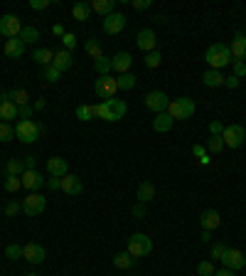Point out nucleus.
<instances>
[{
    "mask_svg": "<svg viewBox=\"0 0 246 276\" xmlns=\"http://www.w3.org/2000/svg\"><path fill=\"white\" fill-rule=\"evenodd\" d=\"M204 62L209 64V69H217V72H221L227 64H232V52H229V45H224V42H214V45H209L207 52H204Z\"/></svg>",
    "mask_w": 246,
    "mask_h": 276,
    "instance_id": "f257e3e1",
    "label": "nucleus"
},
{
    "mask_svg": "<svg viewBox=\"0 0 246 276\" xmlns=\"http://www.w3.org/2000/svg\"><path fill=\"white\" fill-rule=\"evenodd\" d=\"M128 113V104L123 99H106L96 106V119H104V121H121L123 116Z\"/></svg>",
    "mask_w": 246,
    "mask_h": 276,
    "instance_id": "f03ea898",
    "label": "nucleus"
},
{
    "mask_svg": "<svg viewBox=\"0 0 246 276\" xmlns=\"http://www.w3.org/2000/svg\"><path fill=\"white\" fill-rule=\"evenodd\" d=\"M165 113L170 116L172 121H187V119H192V113H195V101L190 99V96L170 99V104H168Z\"/></svg>",
    "mask_w": 246,
    "mask_h": 276,
    "instance_id": "7ed1b4c3",
    "label": "nucleus"
},
{
    "mask_svg": "<svg viewBox=\"0 0 246 276\" xmlns=\"http://www.w3.org/2000/svg\"><path fill=\"white\" fill-rule=\"evenodd\" d=\"M126 251H128L133 259L148 257V254L153 251V242H150V237H148V234H143V232H135V234H131V237H128V242H126Z\"/></svg>",
    "mask_w": 246,
    "mask_h": 276,
    "instance_id": "20e7f679",
    "label": "nucleus"
},
{
    "mask_svg": "<svg viewBox=\"0 0 246 276\" xmlns=\"http://www.w3.org/2000/svg\"><path fill=\"white\" fill-rule=\"evenodd\" d=\"M45 133V124L42 121H17V126H15V136L20 138L23 143H35L37 138Z\"/></svg>",
    "mask_w": 246,
    "mask_h": 276,
    "instance_id": "39448f33",
    "label": "nucleus"
},
{
    "mask_svg": "<svg viewBox=\"0 0 246 276\" xmlns=\"http://www.w3.org/2000/svg\"><path fill=\"white\" fill-rule=\"evenodd\" d=\"M221 138H224V146L227 148H241L246 141V128L241 124H229V126H224Z\"/></svg>",
    "mask_w": 246,
    "mask_h": 276,
    "instance_id": "423d86ee",
    "label": "nucleus"
},
{
    "mask_svg": "<svg viewBox=\"0 0 246 276\" xmlns=\"http://www.w3.org/2000/svg\"><path fill=\"white\" fill-rule=\"evenodd\" d=\"M20 205H23V212L27 214V217H37V214L45 212V207H47V198H45V195H39V192H30Z\"/></svg>",
    "mask_w": 246,
    "mask_h": 276,
    "instance_id": "0eeeda50",
    "label": "nucleus"
},
{
    "mask_svg": "<svg viewBox=\"0 0 246 276\" xmlns=\"http://www.w3.org/2000/svg\"><path fill=\"white\" fill-rule=\"evenodd\" d=\"M94 91H96L98 99H116L118 94V84H116V76H98L96 84H94Z\"/></svg>",
    "mask_w": 246,
    "mask_h": 276,
    "instance_id": "6e6552de",
    "label": "nucleus"
},
{
    "mask_svg": "<svg viewBox=\"0 0 246 276\" xmlns=\"http://www.w3.org/2000/svg\"><path fill=\"white\" fill-rule=\"evenodd\" d=\"M20 32H23V23H20V17L12 13H5L3 17H0V35L3 37H20Z\"/></svg>",
    "mask_w": 246,
    "mask_h": 276,
    "instance_id": "1a4fd4ad",
    "label": "nucleus"
},
{
    "mask_svg": "<svg viewBox=\"0 0 246 276\" xmlns=\"http://www.w3.org/2000/svg\"><path fill=\"white\" fill-rule=\"evenodd\" d=\"M143 104H146V109H150L153 113H165L168 104H170V96H168L165 91H148L146 96H143Z\"/></svg>",
    "mask_w": 246,
    "mask_h": 276,
    "instance_id": "9d476101",
    "label": "nucleus"
},
{
    "mask_svg": "<svg viewBox=\"0 0 246 276\" xmlns=\"http://www.w3.org/2000/svg\"><path fill=\"white\" fill-rule=\"evenodd\" d=\"M126 15L123 13H111L104 17V32L106 35H118V32H123L126 30Z\"/></svg>",
    "mask_w": 246,
    "mask_h": 276,
    "instance_id": "9b49d317",
    "label": "nucleus"
},
{
    "mask_svg": "<svg viewBox=\"0 0 246 276\" xmlns=\"http://www.w3.org/2000/svg\"><path fill=\"white\" fill-rule=\"evenodd\" d=\"M135 45H138V50L140 52H155L158 47V37H155V32L150 30V27H143L140 32H138V37H135Z\"/></svg>",
    "mask_w": 246,
    "mask_h": 276,
    "instance_id": "f8f14e48",
    "label": "nucleus"
},
{
    "mask_svg": "<svg viewBox=\"0 0 246 276\" xmlns=\"http://www.w3.org/2000/svg\"><path fill=\"white\" fill-rule=\"evenodd\" d=\"M23 257H25V262H30V264H42L45 257H47V251H45L42 244H37V242H27L23 247Z\"/></svg>",
    "mask_w": 246,
    "mask_h": 276,
    "instance_id": "ddd939ff",
    "label": "nucleus"
},
{
    "mask_svg": "<svg viewBox=\"0 0 246 276\" xmlns=\"http://www.w3.org/2000/svg\"><path fill=\"white\" fill-rule=\"evenodd\" d=\"M20 180H23V188L30 190V192H37V190L47 183V180H45V175H42L37 168H35V170H25L23 175H20Z\"/></svg>",
    "mask_w": 246,
    "mask_h": 276,
    "instance_id": "4468645a",
    "label": "nucleus"
},
{
    "mask_svg": "<svg viewBox=\"0 0 246 276\" xmlns=\"http://www.w3.org/2000/svg\"><path fill=\"white\" fill-rule=\"evenodd\" d=\"M59 190H64V195H72V198H76V195H81V192H84V183H81V178L67 173V175L61 178Z\"/></svg>",
    "mask_w": 246,
    "mask_h": 276,
    "instance_id": "2eb2a0df",
    "label": "nucleus"
},
{
    "mask_svg": "<svg viewBox=\"0 0 246 276\" xmlns=\"http://www.w3.org/2000/svg\"><path fill=\"white\" fill-rule=\"evenodd\" d=\"M221 264H224V269L239 271V269H244L246 266V254L241 249H229L227 251V257L221 259Z\"/></svg>",
    "mask_w": 246,
    "mask_h": 276,
    "instance_id": "dca6fc26",
    "label": "nucleus"
},
{
    "mask_svg": "<svg viewBox=\"0 0 246 276\" xmlns=\"http://www.w3.org/2000/svg\"><path fill=\"white\" fill-rule=\"evenodd\" d=\"M47 173L52 178H64L69 173V165L61 155H52V158H47Z\"/></svg>",
    "mask_w": 246,
    "mask_h": 276,
    "instance_id": "f3484780",
    "label": "nucleus"
},
{
    "mask_svg": "<svg viewBox=\"0 0 246 276\" xmlns=\"http://www.w3.org/2000/svg\"><path fill=\"white\" fill-rule=\"evenodd\" d=\"M131 64H133L131 52H118L116 57H111V67H113V72H118V74H128V72H131Z\"/></svg>",
    "mask_w": 246,
    "mask_h": 276,
    "instance_id": "a211bd4d",
    "label": "nucleus"
},
{
    "mask_svg": "<svg viewBox=\"0 0 246 276\" xmlns=\"http://www.w3.org/2000/svg\"><path fill=\"white\" fill-rule=\"evenodd\" d=\"M229 52H232V60H239V62L246 60V35L244 32H236L234 35L232 45H229Z\"/></svg>",
    "mask_w": 246,
    "mask_h": 276,
    "instance_id": "6ab92c4d",
    "label": "nucleus"
},
{
    "mask_svg": "<svg viewBox=\"0 0 246 276\" xmlns=\"http://www.w3.org/2000/svg\"><path fill=\"white\" fill-rule=\"evenodd\" d=\"M17 111H20V109H17V106L12 104V101H10V94L5 91V94L0 96V119H3V121L8 124L10 119H17Z\"/></svg>",
    "mask_w": 246,
    "mask_h": 276,
    "instance_id": "aec40b11",
    "label": "nucleus"
},
{
    "mask_svg": "<svg viewBox=\"0 0 246 276\" xmlns=\"http://www.w3.org/2000/svg\"><path fill=\"white\" fill-rule=\"evenodd\" d=\"M199 225H202V229L204 232H212V229H217V227L221 225V217L217 210H204V212L199 214Z\"/></svg>",
    "mask_w": 246,
    "mask_h": 276,
    "instance_id": "412c9836",
    "label": "nucleus"
},
{
    "mask_svg": "<svg viewBox=\"0 0 246 276\" xmlns=\"http://www.w3.org/2000/svg\"><path fill=\"white\" fill-rule=\"evenodd\" d=\"M25 54V42L20 37H12V40H5V57L10 60H20Z\"/></svg>",
    "mask_w": 246,
    "mask_h": 276,
    "instance_id": "4be33fe9",
    "label": "nucleus"
},
{
    "mask_svg": "<svg viewBox=\"0 0 246 276\" xmlns=\"http://www.w3.org/2000/svg\"><path fill=\"white\" fill-rule=\"evenodd\" d=\"M224 79L227 76L217 72V69H207V72H202V84L209 89H217V87H224Z\"/></svg>",
    "mask_w": 246,
    "mask_h": 276,
    "instance_id": "5701e85b",
    "label": "nucleus"
},
{
    "mask_svg": "<svg viewBox=\"0 0 246 276\" xmlns=\"http://www.w3.org/2000/svg\"><path fill=\"white\" fill-rule=\"evenodd\" d=\"M52 64H54V67H57L59 72H67V69H69V67L74 64L72 52H67L64 47H61L59 52H54V62H52Z\"/></svg>",
    "mask_w": 246,
    "mask_h": 276,
    "instance_id": "b1692460",
    "label": "nucleus"
},
{
    "mask_svg": "<svg viewBox=\"0 0 246 276\" xmlns=\"http://www.w3.org/2000/svg\"><path fill=\"white\" fill-rule=\"evenodd\" d=\"M89 15H91V5H89V3H84V0L74 3L72 17L76 20V23H86V20H89Z\"/></svg>",
    "mask_w": 246,
    "mask_h": 276,
    "instance_id": "393cba45",
    "label": "nucleus"
},
{
    "mask_svg": "<svg viewBox=\"0 0 246 276\" xmlns=\"http://www.w3.org/2000/svg\"><path fill=\"white\" fill-rule=\"evenodd\" d=\"M172 124H175V121H172L168 113H155V119H153V131H155V133H168L172 128Z\"/></svg>",
    "mask_w": 246,
    "mask_h": 276,
    "instance_id": "a878e982",
    "label": "nucleus"
},
{
    "mask_svg": "<svg viewBox=\"0 0 246 276\" xmlns=\"http://www.w3.org/2000/svg\"><path fill=\"white\" fill-rule=\"evenodd\" d=\"M135 195H138V202L146 205V202H150L155 198V185H153L150 180H143V183L138 185V192H135Z\"/></svg>",
    "mask_w": 246,
    "mask_h": 276,
    "instance_id": "bb28decb",
    "label": "nucleus"
},
{
    "mask_svg": "<svg viewBox=\"0 0 246 276\" xmlns=\"http://www.w3.org/2000/svg\"><path fill=\"white\" fill-rule=\"evenodd\" d=\"M32 60H35L37 64H42V67H49V64L54 62V52L49 50V47H37V50L32 52Z\"/></svg>",
    "mask_w": 246,
    "mask_h": 276,
    "instance_id": "cd10ccee",
    "label": "nucleus"
},
{
    "mask_svg": "<svg viewBox=\"0 0 246 276\" xmlns=\"http://www.w3.org/2000/svg\"><path fill=\"white\" fill-rule=\"evenodd\" d=\"M84 52L89 54V57H91V60H94V62L104 57V50H101V45H98L96 37H89V40H86V42H84Z\"/></svg>",
    "mask_w": 246,
    "mask_h": 276,
    "instance_id": "c85d7f7f",
    "label": "nucleus"
},
{
    "mask_svg": "<svg viewBox=\"0 0 246 276\" xmlns=\"http://www.w3.org/2000/svg\"><path fill=\"white\" fill-rule=\"evenodd\" d=\"M133 264H135V259L128 251H118V254L113 257V266H116V269H123V271H126V269H131Z\"/></svg>",
    "mask_w": 246,
    "mask_h": 276,
    "instance_id": "c756f323",
    "label": "nucleus"
},
{
    "mask_svg": "<svg viewBox=\"0 0 246 276\" xmlns=\"http://www.w3.org/2000/svg\"><path fill=\"white\" fill-rule=\"evenodd\" d=\"M8 94H10V101L15 104V106H17V109H20V106H27V104H30V94H27L25 89H10Z\"/></svg>",
    "mask_w": 246,
    "mask_h": 276,
    "instance_id": "7c9ffc66",
    "label": "nucleus"
},
{
    "mask_svg": "<svg viewBox=\"0 0 246 276\" xmlns=\"http://www.w3.org/2000/svg\"><path fill=\"white\" fill-rule=\"evenodd\" d=\"M113 8H116V0H94V3H91V10L101 13L104 17L113 13Z\"/></svg>",
    "mask_w": 246,
    "mask_h": 276,
    "instance_id": "2f4dec72",
    "label": "nucleus"
},
{
    "mask_svg": "<svg viewBox=\"0 0 246 276\" xmlns=\"http://www.w3.org/2000/svg\"><path fill=\"white\" fill-rule=\"evenodd\" d=\"M76 119H79V121H91V119H96V106H91V104H79V106H76Z\"/></svg>",
    "mask_w": 246,
    "mask_h": 276,
    "instance_id": "473e14b6",
    "label": "nucleus"
},
{
    "mask_svg": "<svg viewBox=\"0 0 246 276\" xmlns=\"http://www.w3.org/2000/svg\"><path fill=\"white\" fill-rule=\"evenodd\" d=\"M20 40H23L25 45H35L37 40H39V30L32 25H25L23 32H20Z\"/></svg>",
    "mask_w": 246,
    "mask_h": 276,
    "instance_id": "72a5a7b5",
    "label": "nucleus"
},
{
    "mask_svg": "<svg viewBox=\"0 0 246 276\" xmlns=\"http://www.w3.org/2000/svg\"><path fill=\"white\" fill-rule=\"evenodd\" d=\"M116 84H118V89H123V91H131V89H135L138 79L128 72V74H118V76H116Z\"/></svg>",
    "mask_w": 246,
    "mask_h": 276,
    "instance_id": "f704fd0d",
    "label": "nucleus"
},
{
    "mask_svg": "<svg viewBox=\"0 0 246 276\" xmlns=\"http://www.w3.org/2000/svg\"><path fill=\"white\" fill-rule=\"evenodd\" d=\"M94 69H96L98 76H109L111 72H113V67H111V57H106V54H104L101 60H96V62H94Z\"/></svg>",
    "mask_w": 246,
    "mask_h": 276,
    "instance_id": "c9c22d12",
    "label": "nucleus"
},
{
    "mask_svg": "<svg viewBox=\"0 0 246 276\" xmlns=\"http://www.w3.org/2000/svg\"><path fill=\"white\" fill-rule=\"evenodd\" d=\"M23 173H25V165L20 158H10L5 163V175H23Z\"/></svg>",
    "mask_w": 246,
    "mask_h": 276,
    "instance_id": "e433bc0d",
    "label": "nucleus"
},
{
    "mask_svg": "<svg viewBox=\"0 0 246 276\" xmlns=\"http://www.w3.org/2000/svg\"><path fill=\"white\" fill-rule=\"evenodd\" d=\"M192 155L197 158V163H199V165H209V151H207V146L195 143V146H192Z\"/></svg>",
    "mask_w": 246,
    "mask_h": 276,
    "instance_id": "4c0bfd02",
    "label": "nucleus"
},
{
    "mask_svg": "<svg viewBox=\"0 0 246 276\" xmlns=\"http://www.w3.org/2000/svg\"><path fill=\"white\" fill-rule=\"evenodd\" d=\"M3 188H5V192L15 195L17 190L23 188V180H20V175H5V183H3Z\"/></svg>",
    "mask_w": 246,
    "mask_h": 276,
    "instance_id": "58836bf2",
    "label": "nucleus"
},
{
    "mask_svg": "<svg viewBox=\"0 0 246 276\" xmlns=\"http://www.w3.org/2000/svg\"><path fill=\"white\" fill-rule=\"evenodd\" d=\"M143 64H146L148 69H158L160 64H162V54H160L158 50H155V52H148L146 57H143Z\"/></svg>",
    "mask_w": 246,
    "mask_h": 276,
    "instance_id": "ea45409f",
    "label": "nucleus"
},
{
    "mask_svg": "<svg viewBox=\"0 0 246 276\" xmlns=\"http://www.w3.org/2000/svg\"><path fill=\"white\" fill-rule=\"evenodd\" d=\"M227 251H229V247H227V244H221V242H214V244H212V249H209V257H212V259H224V257H227Z\"/></svg>",
    "mask_w": 246,
    "mask_h": 276,
    "instance_id": "a19ab883",
    "label": "nucleus"
},
{
    "mask_svg": "<svg viewBox=\"0 0 246 276\" xmlns=\"http://www.w3.org/2000/svg\"><path fill=\"white\" fill-rule=\"evenodd\" d=\"M221 148H227L221 136H209L207 138V151L209 153H221Z\"/></svg>",
    "mask_w": 246,
    "mask_h": 276,
    "instance_id": "79ce46f5",
    "label": "nucleus"
},
{
    "mask_svg": "<svg viewBox=\"0 0 246 276\" xmlns=\"http://www.w3.org/2000/svg\"><path fill=\"white\" fill-rule=\"evenodd\" d=\"M15 138V128L10 124H5V121H0V143H8Z\"/></svg>",
    "mask_w": 246,
    "mask_h": 276,
    "instance_id": "37998d69",
    "label": "nucleus"
},
{
    "mask_svg": "<svg viewBox=\"0 0 246 276\" xmlns=\"http://www.w3.org/2000/svg\"><path fill=\"white\" fill-rule=\"evenodd\" d=\"M42 76L47 79V82H52V84H57L61 79V72L54 67V64H49V67H45V72H42Z\"/></svg>",
    "mask_w": 246,
    "mask_h": 276,
    "instance_id": "c03bdc74",
    "label": "nucleus"
},
{
    "mask_svg": "<svg viewBox=\"0 0 246 276\" xmlns=\"http://www.w3.org/2000/svg\"><path fill=\"white\" fill-rule=\"evenodd\" d=\"M5 257L12 259V262L23 259V247H20V244H8V247H5Z\"/></svg>",
    "mask_w": 246,
    "mask_h": 276,
    "instance_id": "a18cd8bd",
    "label": "nucleus"
},
{
    "mask_svg": "<svg viewBox=\"0 0 246 276\" xmlns=\"http://www.w3.org/2000/svg\"><path fill=\"white\" fill-rule=\"evenodd\" d=\"M214 266H212V262H199L197 264V274L199 276H214Z\"/></svg>",
    "mask_w": 246,
    "mask_h": 276,
    "instance_id": "49530a36",
    "label": "nucleus"
},
{
    "mask_svg": "<svg viewBox=\"0 0 246 276\" xmlns=\"http://www.w3.org/2000/svg\"><path fill=\"white\" fill-rule=\"evenodd\" d=\"M61 45H64V50H67V52H72L74 47H76V35H74V32H64Z\"/></svg>",
    "mask_w": 246,
    "mask_h": 276,
    "instance_id": "de8ad7c7",
    "label": "nucleus"
},
{
    "mask_svg": "<svg viewBox=\"0 0 246 276\" xmlns=\"http://www.w3.org/2000/svg\"><path fill=\"white\" fill-rule=\"evenodd\" d=\"M20 210H23V205H20L17 200H10L8 205H5V217H15Z\"/></svg>",
    "mask_w": 246,
    "mask_h": 276,
    "instance_id": "09e8293b",
    "label": "nucleus"
},
{
    "mask_svg": "<svg viewBox=\"0 0 246 276\" xmlns=\"http://www.w3.org/2000/svg\"><path fill=\"white\" fill-rule=\"evenodd\" d=\"M232 67H234V76H236V79H244L246 76V64L239 62V60H232Z\"/></svg>",
    "mask_w": 246,
    "mask_h": 276,
    "instance_id": "8fccbe9b",
    "label": "nucleus"
},
{
    "mask_svg": "<svg viewBox=\"0 0 246 276\" xmlns=\"http://www.w3.org/2000/svg\"><path fill=\"white\" fill-rule=\"evenodd\" d=\"M32 113H35V109L27 104V106H20V111H17V119L20 121H32Z\"/></svg>",
    "mask_w": 246,
    "mask_h": 276,
    "instance_id": "3c124183",
    "label": "nucleus"
},
{
    "mask_svg": "<svg viewBox=\"0 0 246 276\" xmlns=\"http://www.w3.org/2000/svg\"><path fill=\"white\" fill-rule=\"evenodd\" d=\"M221 133H224L221 121H209V136H221Z\"/></svg>",
    "mask_w": 246,
    "mask_h": 276,
    "instance_id": "603ef678",
    "label": "nucleus"
},
{
    "mask_svg": "<svg viewBox=\"0 0 246 276\" xmlns=\"http://www.w3.org/2000/svg\"><path fill=\"white\" fill-rule=\"evenodd\" d=\"M52 5V0H30V8L32 10H47Z\"/></svg>",
    "mask_w": 246,
    "mask_h": 276,
    "instance_id": "864d4df0",
    "label": "nucleus"
},
{
    "mask_svg": "<svg viewBox=\"0 0 246 276\" xmlns=\"http://www.w3.org/2000/svg\"><path fill=\"white\" fill-rule=\"evenodd\" d=\"M133 217L135 220H143V217H146V205H143V202L133 205Z\"/></svg>",
    "mask_w": 246,
    "mask_h": 276,
    "instance_id": "5fc2aeb1",
    "label": "nucleus"
},
{
    "mask_svg": "<svg viewBox=\"0 0 246 276\" xmlns=\"http://www.w3.org/2000/svg\"><path fill=\"white\" fill-rule=\"evenodd\" d=\"M131 5H133L135 10H148V8L153 5V0H133Z\"/></svg>",
    "mask_w": 246,
    "mask_h": 276,
    "instance_id": "6e6d98bb",
    "label": "nucleus"
},
{
    "mask_svg": "<svg viewBox=\"0 0 246 276\" xmlns=\"http://www.w3.org/2000/svg\"><path fill=\"white\" fill-rule=\"evenodd\" d=\"M23 165H25V170H35V165H37V158H35V155H25Z\"/></svg>",
    "mask_w": 246,
    "mask_h": 276,
    "instance_id": "4d7b16f0",
    "label": "nucleus"
},
{
    "mask_svg": "<svg viewBox=\"0 0 246 276\" xmlns=\"http://www.w3.org/2000/svg\"><path fill=\"white\" fill-rule=\"evenodd\" d=\"M45 185H47L49 190H59V185H61V178H52V175H49V178H47V183H45Z\"/></svg>",
    "mask_w": 246,
    "mask_h": 276,
    "instance_id": "13d9d810",
    "label": "nucleus"
},
{
    "mask_svg": "<svg viewBox=\"0 0 246 276\" xmlns=\"http://www.w3.org/2000/svg\"><path fill=\"white\" fill-rule=\"evenodd\" d=\"M239 82H241V79H236V76H227V79H224V87H227V89H236V87H239Z\"/></svg>",
    "mask_w": 246,
    "mask_h": 276,
    "instance_id": "bf43d9fd",
    "label": "nucleus"
},
{
    "mask_svg": "<svg viewBox=\"0 0 246 276\" xmlns=\"http://www.w3.org/2000/svg\"><path fill=\"white\" fill-rule=\"evenodd\" d=\"M45 106H47V101H45V99H37L35 104H32V109H35V111H42Z\"/></svg>",
    "mask_w": 246,
    "mask_h": 276,
    "instance_id": "052dcab7",
    "label": "nucleus"
},
{
    "mask_svg": "<svg viewBox=\"0 0 246 276\" xmlns=\"http://www.w3.org/2000/svg\"><path fill=\"white\" fill-rule=\"evenodd\" d=\"M214 276H236V271H232V269H219V271H214Z\"/></svg>",
    "mask_w": 246,
    "mask_h": 276,
    "instance_id": "680f3d73",
    "label": "nucleus"
},
{
    "mask_svg": "<svg viewBox=\"0 0 246 276\" xmlns=\"http://www.w3.org/2000/svg\"><path fill=\"white\" fill-rule=\"evenodd\" d=\"M52 32H54L57 37H64V27H61V25H54V27H52Z\"/></svg>",
    "mask_w": 246,
    "mask_h": 276,
    "instance_id": "e2e57ef3",
    "label": "nucleus"
},
{
    "mask_svg": "<svg viewBox=\"0 0 246 276\" xmlns=\"http://www.w3.org/2000/svg\"><path fill=\"white\" fill-rule=\"evenodd\" d=\"M202 242H212V232H204L202 229Z\"/></svg>",
    "mask_w": 246,
    "mask_h": 276,
    "instance_id": "0e129e2a",
    "label": "nucleus"
},
{
    "mask_svg": "<svg viewBox=\"0 0 246 276\" xmlns=\"http://www.w3.org/2000/svg\"><path fill=\"white\" fill-rule=\"evenodd\" d=\"M25 276H39V274H25Z\"/></svg>",
    "mask_w": 246,
    "mask_h": 276,
    "instance_id": "69168bd1",
    "label": "nucleus"
},
{
    "mask_svg": "<svg viewBox=\"0 0 246 276\" xmlns=\"http://www.w3.org/2000/svg\"><path fill=\"white\" fill-rule=\"evenodd\" d=\"M244 35H246V30H244Z\"/></svg>",
    "mask_w": 246,
    "mask_h": 276,
    "instance_id": "338daca9",
    "label": "nucleus"
}]
</instances>
